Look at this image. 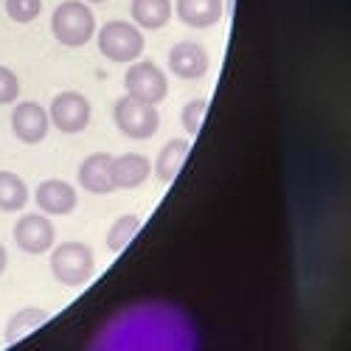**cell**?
I'll list each match as a JSON object with an SVG mask.
<instances>
[{"label": "cell", "mask_w": 351, "mask_h": 351, "mask_svg": "<svg viewBox=\"0 0 351 351\" xmlns=\"http://www.w3.org/2000/svg\"><path fill=\"white\" fill-rule=\"evenodd\" d=\"M45 320H48V312H45V309H37V306L20 309L17 315H12V320L6 324V343H17V340H23L28 332L40 329Z\"/></svg>", "instance_id": "cell-17"}, {"label": "cell", "mask_w": 351, "mask_h": 351, "mask_svg": "<svg viewBox=\"0 0 351 351\" xmlns=\"http://www.w3.org/2000/svg\"><path fill=\"white\" fill-rule=\"evenodd\" d=\"M43 12V0H6V14L14 23H32Z\"/></svg>", "instance_id": "cell-19"}, {"label": "cell", "mask_w": 351, "mask_h": 351, "mask_svg": "<svg viewBox=\"0 0 351 351\" xmlns=\"http://www.w3.org/2000/svg\"><path fill=\"white\" fill-rule=\"evenodd\" d=\"M93 250L82 242H62L51 253V276L65 287H82L93 276Z\"/></svg>", "instance_id": "cell-2"}, {"label": "cell", "mask_w": 351, "mask_h": 351, "mask_svg": "<svg viewBox=\"0 0 351 351\" xmlns=\"http://www.w3.org/2000/svg\"><path fill=\"white\" fill-rule=\"evenodd\" d=\"M132 20L138 28L158 32L171 20V3L169 0H132Z\"/></svg>", "instance_id": "cell-15"}, {"label": "cell", "mask_w": 351, "mask_h": 351, "mask_svg": "<svg viewBox=\"0 0 351 351\" xmlns=\"http://www.w3.org/2000/svg\"><path fill=\"white\" fill-rule=\"evenodd\" d=\"M110 174H112V186L115 189H138L152 174V163L146 160L143 155H138V152H127V155L112 158Z\"/></svg>", "instance_id": "cell-11"}, {"label": "cell", "mask_w": 351, "mask_h": 351, "mask_svg": "<svg viewBox=\"0 0 351 351\" xmlns=\"http://www.w3.org/2000/svg\"><path fill=\"white\" fill-rule=\"evenodd\" d=\"M28 202V189L20 174L0 171V211H20Z\"/></svg>", "instance_id": "cell-16"}, {"label": "cell", "mask_w": 351, "mask_h": 351, "mask_svg": "<svg viewBox=\"0 0 351 351\" xmlns=\"http://www.w3.org/2000/svg\"><path fill=\"white\" fill-rule=\"evenodd\" d=\"M206 110H208V101H206V99H194V101H189V104L183 107L180 121H183V127H186V132H189L191 138L199 135L202 119H206Z\"/></svg>", "instance_id": "cell-20"}, {"label": "cell", "mask_w": 351, "mask_h": 351, "mask_svg": "<svg viewBox=\"0 0 351 351\" xmlns=\"http://www.w3.org/2000/svg\"><path fill=\"white\" fill-rule=\"evenodd\" d=\"M127 96L146 101V104H160L169 93V79L155 62H132L127 76H124Z\"/></svg>", "instance_id": "cell-5"}, {"label": "cell", "mask_w": 351, "mask_h": 351, "mask_svg": "<svg viewBox=\"0 0 351 351\" xmlns=\"http://www.w3.org/2000/svg\"><path fill=\"white\" fill-rule=\"evenodd\" d=\"M186 155H189V141L183 138H174L169 141L160 155H158V163H155V174L160 183H174V178L180 174L183 163H186Z\"/></svg>", "instance_id": "cell-14"}, {"label": "cell", "mask_w": 351, "mask_h": 351, "mask_svg": "<svg viewBox=\"0 0 351 351\" xmlns=\"http://www.w3.org/2000/svg\"><path fill=\"white\" fill-rule=\"evenodd\" d=\"M110 166H112V155L110 152H96L90 158H84V163L79 166V186L87 189L90 194H110V191H115Z\"/></svg>", "instance_id": "cell-12"}, {"label": "cell", "mask_w": 351, "mask_h": 351, "mask_svg": "<svg viewBox=\"0 0 351 351\" xmlns=\"http://www.w3.org/2000/svg\"><path fill=\"white\" fill-rule=\"evenodd\" d=\"M12 130L23 143H40L48 135V110L37 101H23L12 112Z\"/></svg>", "instance_id": "cell-8"}, {"label": "cell", "mask_w": 351, "mask_h": 351, "mask_svg": "<svg viewBox=\"0 0 351 351\" xmlns=\"http://www.w3.org/2000/svg\"><path fill=\"white\" fill-rule=\"evenodd\" d=\"M169 71L180 79H199L208 73V53L197 43H178L169 51Z\"/></svg>", "instance_id": "cell-9"}, {"label": "cell", "mask_w": 351, "mask_h": 351, "mask_svg": "<svg viewBox=\"0 0 351 351\" xmlns=\"http://www.w3.org/2000/svg\"><path fill=\"white\" fill-rule=\"evenodd\" d=\"M87 3H104V0H87Z\"/></svg>", "instance_id": "cell-23"}, {"label": "cell", "mask_w": 351, "mask_h": 351, "mask_svg": "<svg viewBox=\"0 0 351 351\" xmlns=\"http://www.w3.org/2000/svg\"><path fill=\"white\" fill-rule=\"evenodd\" d=\"M34 199H37V208L43 214L65 217L76 208V189L65 180H45V183H40Z\"/></svg>", "instance_id": "cell-10"}, {"label": "cell", "mask_w": 351, "mask_h": 351, "mask_svg": "<svg viewBox=\"0 0 351 351\" xmlns=\"http://www.w3.org/2000/svg\"><path fill=\"white\" fill-rule=\"evenodd\" d=\"M20 93V82L14 76V71H9L6 65H0V104H12Z\"/></svg>", "instance_id": "cell-21"}, {"label": "cell", "mask_w": 351, "mask_h": 351, "mask_svg": "<svg viewBox=\"0 0 351 351\" xmlns=\"http://www.w3.org/2000/svg\"><path fill=\"white\" fill-rule=\"evenodd\" d=\"M6 265H9V253H6V247H3V245H0V276H3Z\"/></svg>", "instance_id": "cell-22"}, {"label": "cell", "mask_w": 351, "mask_h": 351, "mask_svg": "<svg viewBox=\"0 0 351 351\" xmlns=\"http://www.w3.org/2000/svg\"><path fill=\"white\" fill-rule=\"evenodd\" d=\"M146 43L141 28L124 20H112L99 32V51L112 62H135L143 53Z\"/></svg>", "instance_id": "cell-3"}, {"label": "cell", "mask_w": 351, "mask_h": 351, "mask_svg": "<svg viewBox=\"0 0 351 351\" xmlns=\"http://www.w3.org/2000/svg\"><path fill=\"white\" fill-rule=\"evenodd\" d=\"M48 119L60 132L76 135V132H82L87 124H90V101H87L82 93H76V90L60 93V96H53V101H51Z\"/></svg>", "instance_id": "cell-6"}, {"label": "cell", "mask_w": 351, "mask_h": 351, "mask_svg": "<svg viewBox=\"0 0 351 351\" xmlns=\"http://www.w3.org/2000/svg\"><path fill=\"white\" fill-rule=\"evenodd\" d=\"M112 121L119 127L127 138H135V141H146L158 132V124H160V115L155 110V104H146V101H138L132 96H121L112 107Z\"/></svg>", "instance_id": "cell-4"}, {"label": "cell", "mask_w": 351, "mask_h": 351, "mask_svg": "<svg viewBox=\"0 0 351 351\" xmlns=\"http://www.w3.org/2000/svg\"><path fill=\"white\" fill-rule=\"evenodd\" d=\"M51 32L68 48H82L93 40L96 34V17L90 6H84L82 0H65L62 6H56L51 17Z\"/></svg>", "instance_id": "cell-1"}, {"label": "cell", "mask_w": 351, "mask_h": 351, "mask_svg": "<svg viewBox=\"0 0 351 351\" xmlns=\"http://www.w3.org/2000/svg\"><path fill=\"white\" fill-rule=\"evenodd\" d=\"M138 230H141V219H138L135 214L119 217V219L112 222L110 233H107V247H110L112 253H121V250L138 237Z\"/></svg>", "instance_id": "cell-18"}, {"label": "cell", "mask_w": 351, "mask_h": 351, "mask_svg": "<svg viewBox=\"0 0 351 351\" xmlns=\"http://www.w3.org/2000/svg\"><path fill=\"white\" fill-rule=\"evenodd\" d=\"M53 239H56V228L51 225V219L45 214H25L14 225V242H17V247L25 250V253H32V256L48 253Z\"/></svg>", "instance_id": "cell-7"}, {"label": "cell", "mask_w": 351, "mask_h": 351, "mask_svg": "<svg viewBox=\"0 0 351 351\" xmlns=\"http://www.w3.org/2000/svg\"><path fill=\"white\" fill-rule=\"evenodd\" d=\"M174 9L189 28H211L222 20V0H178Z\"/></svg>", "instance_id": "cell-13"}]
</instances>
